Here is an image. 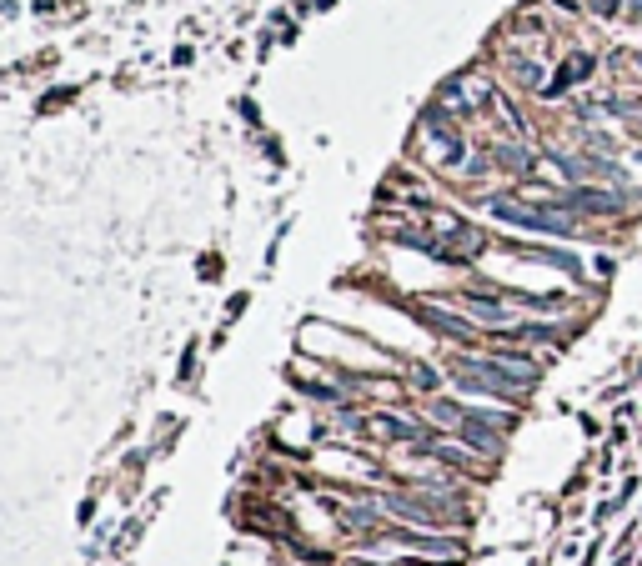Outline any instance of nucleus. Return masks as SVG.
Returning a JSON list of instances; mask_svg holds the SVG:
<instances>
[{
    "instance_id": "nucleus-8",
    "label": "nucleus",
    "mask_w": 642,
    "mask_h": 566,
    "mask_svg": "<svg viewBox=\"0 0 642 566\" xmlns=\"http://www.w3.org/2000/svg\"><path fill=\"white\" fill-rule=\"evenodd\" d=\"M627 131H632V136H637V141H642V106H637V116H632V121H627Z\"/></svg>"
},
{
    "instance_id": "nucleus-1",
    "label": "nucleus",
    "mask_w": 642,
    "mask_h": 566,
    "mask_svg": "<svg viewBox=\"0 0 642 566\" xmlns=\"http://www.w3.org/2000/svg\"><path fill=\"white\" fill-rule=\"evenodd\" d=\"M592 76H597V56H592V51H572V56L557 66V76L542 86V101H557V96H567V91L587 86Z\"/></svg>"
},
{
    "instance_id": "nucleus-6",
    "label": "nucleus",
    "mask_w": 642,
    "mask_h": 566,
    "mask_svg": "<svg viewBox=\"0 0 642 566\" xmlns=\"http://www.w3.org/2000/svg\"><path fill=\"white\" fill-rule=\"evenodd\" d=\"M622 21H632V26H642V0H627V6H622Z\"/></svg>"
},
{
    "instance_id": "nucleus-5",
    "label": "nucleus",
    "mask_w": 642,
    "mask_h": 566,
    "mask_svg": "<svg viewBox=\"0 0 642 566\" xmlns=\"http://www.w3.org/2000/svg\"><path fill=\"white\" fill-rule=\"evenodd\" d=\"M622 6H627V0H587V11L602 16V21H622Z\"/></svg>"
},
{
    "instance_id": "nucleus-3",
    "label": "nucleus",
    "mask_w": 642,
    "mask_h": 566,
    "mask_svg": "<svg viewBox=\"0 0 642 566\" xmlns=\"http://www.w3.org/2000/svg\"><path fill=\"white\" fill-rule=\"evenodd\" d=\"M492 156H497V166L512 171V176H527V171H532V151H527V146H497Z\"/></svg>"
},
{
    "instance_id": "nucleus-2",
    "label": "nucleus",
    "mask_w": 642,
    "mask_h": 566,
    "mask_svg": "<svg viewBox=\"0 0 642 566\" xmlns=\"http://www.w3.org/2000/svg\"><path fill=\"white\" fill-rule=\"evenodd\" d=\"M417 316H422L432 331L452 336V341H472V321H462V316H447V311H437V306H417Z\"/></svg>"
},
{
    "instance_id": "nucleus-7",
    "label": "nucleus",
    "mask_w": 642,
    "mask_h": 566,
    "mask_svg": "<svg viewBox=\"0 0 642 566\" xmlns=\"http://www.w3.org/2000/svg\"><path fill=\"white\" fill-rule=\"evenodd\" d=\"M417 386H427V391H432V386H437V371H427V366H417Z\"/></svg>"
},
{
    "instance_id": "nucleus-4",
    "label": "nucleus",
    "mask_w": 642,
    "mask_h": 566,
    "mask_svg": "<svg viewBox=\"0 0 642 566\" xmlns=\"http://www.w3.org/2000/svg\"><path fill=\"white\" fill-rule=\"evenodd\" d=\"M372 426H377L382 436H417V426H412V421H397V416H377Z\"/></svg>"
},
{
    "instance_id": "nucleus-9",
    "label": "nucleus",
    "mask_w": 642,
    "mask_h": 566,
    "mask_svg": "<svg viewBox=\"0 0 642 566\" xmlns=\"http://www.w3.org/2000/svg\"><path fill=\"white\" fill-rule=\"evenodd\" d=\"M632 161H637V166H642V146H637V151H632Z\"/></svg>"
}]
</instances>
